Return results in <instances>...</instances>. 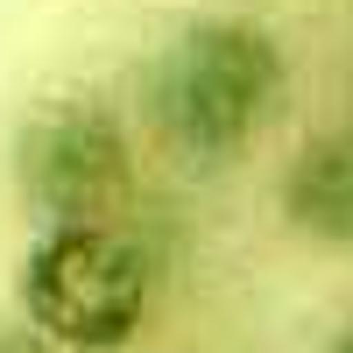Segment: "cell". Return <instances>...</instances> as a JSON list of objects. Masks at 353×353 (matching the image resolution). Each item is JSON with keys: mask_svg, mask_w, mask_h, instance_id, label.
<instances>
[{"mask_svg": "<svg viewBox=\"0 0 353 353\" xmlns=\"http://www.w3.org/2000/svg\"><path fill=\"white\" fill-rule=\"evenodd\" d=\"M283 85H290V57L276 28L248 14H212V21H191L156 57L149 106L163 141L184 163H233L276 121Z\"/></svg>", "mask_w": 353, "mask_h": 353, "instance_id": "cell-1", "label": "cell"}, {"mask_svg": "<svg viewBox=\"0 0 353 353\" xmlns=\"http://www.w3.org/2000/svg\"><path fill=\"white\" fill-rule=\"evenodd\" d=\"M276 205L290 233H304L318 248H353V128L304 141L276 184Z\"/></svg>", "mask_w": 353, "mask_h": 353, "instance_id": "cell-4", "label": "cell"}, {"mask_svg": "<svg viewBox=\"0 0 353 353\" xmlns=\"http://www.w3.org/2000/svg\"><path fill=\"white\" fill-rule=\"evenodd\" d=\"M0 353H64V346H50V339H8Z\"/></svg>", "mask_w": 353, "mask_h": 353, "instance_id": "cell-5", "label": "cell"}, {"mask_svg": "<svg viewBox=\"0 0 353 353\" xmlns=\"http://www.w3.org/2000/svg\"><path fill=\"white\" fill-rule=\"evenodd\" d=\"M14 297H21V318L36 339L64 346V353H121L149 325L156 269L113 219L43 226L21 254Z\"/></svg>", "mask_w": 353, "mask_h": 353, "instance_id": "cell-2", "label": "cell"}, {"mask_svg": "<svg viewBox=\"0 0 353 353\" xmlns=\"http://www.w3.org/2000/svg\"><path fill=\"white\" fill-rule=\"evenodd\" d=\"M14 184L43 226L113 219L134 184V141L99 99H50L14 134Z\"/></svg>", "mask_w": 353, "mask_h": 353, "instance_id": "cell-3", "label": "cell"}, {"mask_svg": "<svg viewBox=\"0 0 353 353\" xmlns=\"http://www.w3.org/2000/svg\"><path fill=\"white\" fill-rule=\"evenodd\" d=\"M318 353H353V318H346V325H339V332H332L325 346H318Z\"/></svg>", "mask_w": 353, "mask_h": 353, "instance_id": "cell-6", "label": "cell"}]
</instances>
